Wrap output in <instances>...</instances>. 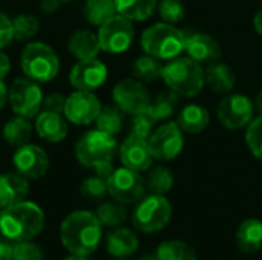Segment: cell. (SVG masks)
Returning <instances> with one entry per match:
<instances>
[{
    "mask_svg": "<svg viewBox=\"0 0 262 260\" xmlns=\"http://www.w3.org/2000/svg\"><path fill=\"white\" fill-rule=\"evenodd\" d=\"M101 224L95 213L78 210L68 215L60 227V239L71 254L89 256L101 241Z\"/></svg>",
    "mask_w": 262,
    "mask_h": 260,
    "instance_id": "6da1fadb",
    "label": "cell"
},
{
    "mask_svg": "<svg viewBox=\"0 0 262 260\" xmlns=\"http://www.w3.org/2000/svg\"><path fill=\"white\" fill-rule=\"evenodd\" d=\"M45 227L43 210L31 201H21L0 211V233L8 242L31 241Z\"/></svg>",
    "mask_w": 262,
    "mask_h": 260,
    "instance_id": "7a4b0ae2",
    "label": "cell"
},
{
    "mask_svg": "<svg viewBox=\"0 0 262 260\" xmlns=\"http://www.w3.org/2000/svg\"><path fill=\"white\" fill-rule=\"evenodd\" d=\"M161 78L178 97L193 98L201 93L206 78L203 66L190 57H177L163 66Z\"/></svg>",
    "mask_w": 262,
    "mask_h": 260,
    "instance_id": "3957f363",
    "label": "cell"
},
{
    "mask_svg": "<svg viewBox=\"0 0 262 260\" xmlns=\"http://www.w3.org/2000/svg\"><path fill=\"white\" fill-rule=\"evenodd\" d=\"M184 31L172 23H157L141 35V48L158 60H173L184 51Z\"/></svg>",
    "mask_w": 262,
    "mask_h": 260,
    "instance_id": "277c9868",
    "label": "cell"
},
{
    "mask_svg": "<svg viewBox=\"0 0 262 260\" xmlns=\"http://www.w3.org/2000/svg\"><path fill=\"white\" fill-rule=\"evenodd\" d=\"M21 69L25 75L34 81L46 83L55 78L60 69V60L55 51L46 43H29L21 52Z\"/></svg>",
    "mask_w": 262,
    "mask_h": 260,
    "instance_id": "5b68a950",
    "label": "cell"
},
{
    "mask_svg": "<svg viewBox=\"0 0 262 260\" xmlns=\"http://www.w3.org/2000/svg\"><path fill=\"white\" fill-rule=\"evenodd\" d=\"M172 218V207L163 195H149L143 196L134 213L132 224L137 230L143 233H157L163 230Z\"/></svg>",
    "mask_w": 262,
    "mask_h": 260,
    "instance_id": "8992f818",
    "label": "cell"
},
{
    "mask_svg": "<svg viewBox=\"0 0 262 260\" xmlns=\"http://www.w3.org/2000/svg\"><path fill=\"white\" fill-rule=\"evenodd\" d=\"M117 152L115 136L101 130H91L83 135L75 146V156L84 167L95 169L98 164L112 161Z\"/></svg>",
    "mask_w": 262,
    "mask_h": 260,
    "instance_id": "52a82bcc",
    "label": "cell"
},
{
    "mask_svg": "<svg viewBox=\"0 0 262 260\" xmlns=\"http://www.w3.org/2000/svg\"><path fill=\"white\" fill-rule=\"evenodd\" d=\"M135 29L132 20L121 14H115L107 21H104L98 29V41L101 51L107 54H123L134 41Z\"/></svg>",
    "mask_w": 262,
    "mask_h": 260,
    "instance_id": "ba28073f",
    "label": "cell"
},
{
    "mask_svg": "<svg viewBox=\"0 0 262 260\" xmlns=\"http://www.w3.org/2000/svg\"><path fill=\"white\" fill-rule=\"evenodd\" d=\"M106 182L107 193L121 204H135L146 193V179L140 175V172L127 167L114 170Z\"/></svg>",
    "mask_w": 262,
    "mask_h": 260,
    "instance_id": "9c48e42d",
    "label": "cell"
},
{
    "mask_svg": "<svg viewBox=\"0 0 262 260\" xmlns=\"http://www.w3.org/2000/svg\"><path fill=\"white\" fill-rule=\"evenodd\" d=\"M8 100L11 104V109L15 115L25 116V118H34L40 113L41 103H43V93L37 81L31 78H17L14 80L9 92Z\"/></svg>",
    "mask_w": 262,
    "mask_h": 260,
    "instance_id": "30bf717a",
    "label": "cell"
},
{
    "mask_svg": "<svg viewBox=\"0 0 262 260\" xmlns=\"http://www.w3.org/2000/svg\"><path fill=\"white\" fill-rule=\"evenodd\" d=\"M112 98L115 101V106L132 116L146 112L152 101L147 89L140 80L135 78H126L117 83L112 90Z\"/></svg>",
    "mask_w": 262,
    "mask_h": 260,
    "instance_id": "8fae6325",
    "label": "cell"
},
{
    "mask_svg": "<svg viewBox=\"0 0 262 260\" xmlns=\"http://www.w3.org/2000/svg\"><path fill=\"white\" fill-rule=\"evenodd\" d=\"M255 113V106L252 100L246 95L235 93L226 97L220 104H218V120L220 123L230 130H239L247 127Z\"/></svg>",
    "mask_w": 262,
    "mask_h": 260,
    "instance_id": "7c38bea8",
    "label": "cell"
},
{
    "mask_svg": "<svg viewBox=\"0 0 262 260\" xmlns=\"http://www.w3.org/2000/svg\"><path fill=\"white\" fill-rule=\"evenodd\" d=\"M149 147L155 159L172 161L175 159L184 147L183 130L177 123H167L160 126L149 136Z\"/></svg>",
    "mask_w": 262,
    "mask_h": 260,
    "instance_id": "4fadbf2b",
    "label": "cell"
},
{
    "mask_svg": "<svg viewBox=\"0 0 262 260\" xmlns=\"http://www.w3.org/2000/svg\"><path fill=\"white\" fill-rule=\"evenodd\" d=\"M101 110L100 100L88 90H75L66 98L64 115L66 120L77 126H88L94 123Z\"/></svg>",
    "mask_w": 262,
    "mask_h": 260,
    "instance_id": "5bb4252c",
    "label": "cell"
},
{
    "mask_svg": "<svg viewBox=\"0 0 262 260\" xmlns=\"http://www.w3.org/2000/svg\"><path fill=\"white\" fill-rule=\"evenodd\" d=\"M12 164L17 173L26 179H38L49 170L48 153L34 144L20 146L12 156Z\"/></svg>",
    "mask_w": 262,
    "mask_h": 260,
    "instance_id": "9a60e30c",
    "label": "cell"
},
{
    "mask_svg": "<svg viewBox=\"0 0 262 260\" xmlns=\"http://www.w3.org/2000/svg\"><path fill=\"white\" fill-rule=\"evenodd\" d=\"M107 78V67L97 58L78 60V63L71 69L69 81L77 90L92 92L104 84Z\"/></svg>",
    "mask_w": 262,
    "mask_h": 260,
    "instance_id": "2e32d148",
    "label": "cell"
},
{
    "mask_svg": "<svg viewBox=\"0 0 262 260\" xmlns=\"http://www.w3.org/2000/svg\"><path fill=\"white\" fill-rule=\"evenodd\" d=\"M184 51L190 58L198 61L200 64H210L218 61L221 57V46L215 37L206 32H184Z\"/></svg>",
    "mask_w": 262,
    "mask_h": 260,
    "instance_id": "e0dca14e",
    "label": "cell"
},
{
    "mask_svg": "<svg viewBox=\"0 0 262 260\" xmlns=\"http://www.w3.org/2000/svg\"><path fill=\"white\" fill-rule=\"evenodd\" d=\"M120 159L124 167L144 172L152 166L154 155L149 147V141L135 135H130L124 139L120 147Z\"/></svg>",
    "mask_w": 262,
    "mask_h": 260,
    "instance_id": "ac0fdd59",
    "label": "cell"
},
{
    "mask_svg": "<svg viewBox=\"0 0 262 260\" xmlns=\"http://www.w3.org/2000/svg\"><path fill=\"white\" fill-rule=\"evenodd\" d=\"M29 182L18 173L0 175V210L18 204L26 199Z\"/></svg>",
    "mask_w": 262,
    "mask_h": 260,
    "instance_id": "d6986e66",
    "label": "cell"
},
{
    "mask_svg": "<svg viewBox=\"0 0 262 260\" xmlns=\"http://www.w3.org/2000/svg\"><path fill=\"white\" fill-rule=\"evenodd\" d=\"M35 130L41 139L48 143H60L68 135V124L60 113L41 110L37 115Z\"/></svg>",
    "mask_w": 262,
    "mask_h": 260,
    "instance_id": "ffe728a7",
    "label": "cell"
},
{
    "mask_svg": "<svg viewBox=\"0 0 262 260\" xmlns=\"http://www.w3.org/2000/svg\"><path fill=\"white\" fill-rule=\"evenodd\" d=\"M106 248L111 256L123 259L132 256L138 250V238L132 230L126 227H118L107 234Z\"/></svg>",
    "mask_w": 262,
    "mask_h": 260,
    "instance_id": "44dd1931",
    "label": "cell"
},
{
    "mask_svg": "<svg viewBox=\"0 0 262 260\" xmlns=\"http://www.w3.org/2000/svg\"><path fill=\"white\" fill-rule=\"evenodd\" d=\"M68 49L78 60H91L97 58L98 52L101 51V46L98 41V35L88 29H80L69 37Z\"/></svg>",
    "mask_w": 262,
    "mask_h": 260,
    "instance_id": "7402d4cb",
    "label": "cell"
},
{
    "mask_svg": "<svg viewBox=\"0 0 262 260\" xmlns=\"http://www.w3.org/2000/svg\"><path fill=\"white\" fill-rule=\"evenodd\" d=\"M206 84L216 93H227L235 87L236 77L230 66L226 63L213 61L207 64V69L204 70Z\"/></svg>",
    "mask_w": 262,
    "mask_h": 260,
    "instance_id": "603a6c76",
    "label": "cell"
},
{
    "mask_svg": "<svg viewBox=\"0 0 262 260\" xmlns=\"http://www.w3.org/2000/svg\"><path fill=\"white\" fill-rule=\"evenodd\" d=\"M209 123L210 113L206 107L200 104L186 106L177 118V124L186 133H200L209 126Z\"/></svg>",
    "mask_w": 262,
    "mask_h": 260,
    "instance_id": "cb8c5ba5",
    "label": "cell"
},
{
    "mask_svg": "<svg viewBox=\"0 0 262 260\" xmlns=\"http://www.w3.org/2000/svg\"><path fill=\"white\" fill-rule=\"evenodd\" d=\"M236 244L244 253H255L262 248V221L247 219L236 231Z\"/></svg>",
    "mask_w": 262,
    "mask_h": 260,
    "instance_id": "d4e9b609",
    "label": "cell"
},
{
    "mask_svg": "<svg viewBox=\"0 0 262 260\" xmlns=\"http://www.w3.org/2000/svg\"><path fill=\"white\" fill-rule=\"evenodd\" d=\"M118 14L129 20L143 21L154 15L158 0H115Z\"/></svg>",
    "mask_w": 262,
    "mask_h": 260,
    "instance_id": "484cf974",
    "label": "cell"
},
{
    "mask_svg": "<svg viewBox=\"0 0 262 260\" xmlns=\"http://www.w3.org/2000/svg\"><path fill=\"white\" fill-rule=\"evenodd\" d=\"M31 132H32V126L29 123L28 118L25 116H15L12 120H9L5 127H3V138L9 146L14 147H20L28 144L29 138H31Z\"/></svg>",
    "mask_w": 262,
    "mask_h": 260,
    "instance_id": "4316f807",
    "label": "cell"
},
{
    "mask_svg": "<svg viewBox=\"0 0 262 260\" xmlns=\"http://www.w3.org/2000/svg\"><path fill=\"white\" fill-rule=\"evenodd\" d=\"M83 14L91 25L101 26L111 17L118 14V11L115 0H86Z\"/></svg>",
    "mask_w": 262,
    "mask_h": 260,
    "instance_id": "83f0119b",
    "label": "cell"
},
{
    "mask_svg": "<svg viewBox=\"0 0 262 260\" xmlns=\"http://www.w3.org/2000/svg\"><path fill=\"white\" fill-rule=\"evenodd\" d=\"M158 260H198L193 247L183 241H167L157 248Z\"/></svg>",
    "mask_w": 262,
    "mask_h": 260,
    "instance_id": "f1b7e54d",
    "label": "cell"
},
{
    "mask_svg": "<svg viewBox=\"0 0 262 260\" xmlns=\"http://www.w3.org/2000/svg\"><path fill=\"white\" fill-rule=\"evenodd\" d=\"M177 107H178V95L170 90V92L160 93L154 101H150V106L146 112L157 123V121H163V120L170 118L175 113Z\"/></svg>",
    "mask_w": 262,
    "mask_h": 260,
    "instance_id": "f546056e",
    "label": "cell"
},
{
    "mask_svg": "<svg viewBox=\"0 0 262 260\" xmlns=\"http://www.w3.org/2000/svg\"><path fill=\"white\" fill-rule=\"evenodd\" d=\"M123 110L118 107V106H106V107H101L98 116H97V129L104 132V133H109L112 136L118 135L123 129Z\"/></svg>",
    "mask_w": 262,
    "mask_h": 260,
    "instance_id": "4dcf8cb0",
    "label": "cell"
},
{
    "mask_svg": "<svg viewBox=\"0 0 262 260\" xmlns=\"http://www.w3.org/2000/svg\"><path fill=\"white\" fill-rule=\"evenodd\" d=\"M97 218L103 227H120L127 219V210L121 202H104L97 210Z\"/></svg>",
    "mask_w": 262,
    "mask_h": 260,
    "instance_id": "1f68e13d",
    "label": "cell"
},
{
    "mask_svg": "<svg viewBox=\"0 0 262 260\" xmlns=\"http://www.w3.org/2000/svg\"><path fill=\"white\" fill-rule=\"evenodd\" d=\"M132 70H134L135 78L140 81H155V80L161 78L163 64L158 61V58L146 54L135 60Z\"/></svg>",
    "mask_w": 262,
    "mask_h": 260,
    "instance_id": "d6a6232c",
    "label": "cell"
},
{
    "mask_svg": "<svg viewBox=\"0 0 262 260\" xmlns=\"http://www.w3.org/2000/svg\"><path fill=\"white\" fill-rule=\"evenodd\" d=\"M173 187V175L166 167H155L149 172L146 179V188L154 195H166Z\"/></svg>",
    "mask_w": 262,
    "mask_h": 260,
    "instance_id": "836d02e7",
    "label": "cell"
},
{
    "mask_svg": "<svg viewBox=\"0 0 262 260\" xmlns=\"http://www.w3.org/2000/svg\"><path fill=\"white\" fill-rule=\"evenodd\" d=\"M14 28V38L18 41H28L34 35L38 34L40 21L35 15L31 14H20L12 20Z\"/></svg>",
    "mask_w": 262,
    "mask_h": 260,
    "instance_id": "e575fe53",
    "label": "cell"
},
{
    "mask_svg": "<svg viewBox=\"0 0 262 260\" xmlns=\"http://www.w3.org/2000/svg\"><path fill=\"white\" fill-rule=\"evenodd\" d=\"M158 12L166 23H178L186 15V8L181 0H158Z\"/></svg>",
    "mask_w": 262,
    "mask_h": 260,
    "instance_id": "d590c367",
    "label": "cell"
},
{
    "mask_svg": "<svg viewBox=\"0 0 262 260\" xmlns=\"http://www.w3.org/2000/svg\"><path fill=\"white\" fill-rule=\"evenodd\" d=\"M81 196L92 199V201H100L106 196L107 193V182L106 179L100 178V176H89L81 182L80 187Z\"/></svg>",
    "mask_w": 262,
    "mask_h": 260,
    "instance_id": "8d00e7d4",
    "label": "cell"
},
{
    "mask_svg": "<svg viewBox=\"0 0 262 260\" xmlns=\"http://www.w3.org/2000/svg\"><path fill=\"white\" fill-rule=\"evenodd\" d=\"M246 143L250 152L262 161V115L252 120V123L247 126L246 132Z\"/></svg>",
    "mask_w": 262,
    "mask_h": 260,
    "instance_id": "74e56055",
    "label": "cell"
},
{
    "mask_svg": "<svg viewBox=\"0 0 262 260\" xmlns=\"http://www.w3.org/2000/svg\"><path fill=\"white\" fill-rule=\"evenodd\" d=\"M12 260H43V251L29 241L12 244Z\"/></svg>",
    "mask_w": 262,
    "mask_h": 260,
    "instance_id": "f35d334b",
    "label": "cell"
},
{
    "mask_svg": "<svg viewBox=\"0 0 262 260\" xmlns=\"http://www.w3.org/2000/svg\"><path fill=\"white\" fill-rule=\"evenodd\" d=\"M154 124H155V120L147 112L134 115L132 126H130V135H135V136L149 139V136L152 135Z\"/></svg>",
    "mask_w": 262,
    "mask_h": 260,
    "instance_id": "ab89813d",
    "label": "cell"
},
{
    "mask_svg": "<svg viewBox=\"0 0 262 260\" xmlns=\"http://www.w3.org/2000/svg\"><path fill=\"white\" fill-rule=\"evenodd\" d=\"M66 106V97L61 93H49L48 97L43 98L41 109L46 112H54V113H61L64 112Z\"/></svg>",
    "mask_w": 262,
    "mask_h": 260,
    "instance_id": "60d3db41",
    "label": "cell"
},
{
    "mask_svg": "<svg viewBox=\"0 0 262 260\" xmlns=\"http://www.w3.org/2000/svg\"><path fill=\"white\" fill-rule=\"evenodd\" d=\"M12 40H14L12 20L6 14L0 12V49L6 48Z\"/></svg>",
    "mask_w": 262,
    "mask_h": 260,
    "instance_id": "b9f144b4",
    "label": "cell"
},
{
    "mask_svg": "<svg viewBox=\"0 0 262 260\" xmlns=\"http://www.w3.org/2000/svg\"><path fill=\"white\" fill-rule=\"evenodd\" d=\"M95 175L97 176H100V178H103V179H109V176L114 173V166H112V161H109V162H103V164H98L95 169Z\"/></svg>",
    "mask_w": 262,
    "mask_h": 260,
    "instance_id": "7bdbcfd3",
    "label": "cell"
},
{
    "mask_svg": "<svg viewBox=\"0 0 262 260\" xmlns=\"http://www.w3.org/2000/svg\"><path fill=\"white\" fill-rule=\"evenodd\" d=\"M60 3H61V0H41L40 8L45 14H54L58 11Z\"/></svg>",
    "mask_w": 262,
    "mask_h": 260,
    "instance_id": "ee69618b",
    "label": "cell"
},
{
    "mask_svg": "<svg viewBox=\"0 0 262 260\" xmlns=\"http://www.w3.org/2000/svg\"><path fill=\"white\" fill-rule=\"evenodd\" d=\"M0 260H12V245L8 241H0Z\"/></svg>",
    "mask_w": 262,
    "mask_h": 260,
    "instance_id": "f6af8a7d",
    "label": "cell"
},
{
    "mask_svg": "<svg viewBox=\"0 0 262 260\" xmlns=\"http://www.w3.org/2000/svg\"><path fill=\"white\" fill-rule=\"evenodd\" d=\"M9 67H11V63H9V58L0 51V80H3L8 72H9Z\"/></svg>",
    "mask_w": 262,
    "mask_h": 260,
    "instance_id": "bcb514c9",
    "label": "cell"
},
{
    "mask_svg": "<svg viewBox=\"0 0 262 260\" xmlns=\"http://www.w3.org/2000/svg\"><path fill=\"white\" fill-rule=\"evenodd\" d=\"M6 100H8V89H6V86H5L3 80H0V110L5 107Z\"/></svg>",
    "mask_w": 262,
    "mask_h": 260,
    "instance_id": "7dc6e473",
    "label": "cell"
},
{
    "mask_svg": "<svg viewBox=\"0 0 262 260\" xmlns=\"http://www.w3.org/2000/svg\"><path fill=\"white\" fill-rule=\"evenodd\" d=\"M253 25H255L256 32H258V34L262 37V8L258 11V12H256L255 18H253Z\"/></svg>",
    "mask_w": 262,
    "mask_h": 260,
    "instance_id": "c3c4849f",
    "label": "cell"
},
{
    "mask_svg": "<svg viewBox=\"0 0 262 260\" xmlns=\"http://www.w3.org/2000/svg\"><path fill=\"white\" fill-rule=\"evenodd\" d=\"M255 107H256V110L259 112L262 115V89L259 90V93L256 95V100H255Z\"/></svg>",
    "mask_w": 262,
    "mask_h": 260,
    "instance_id": "681fc988",
    "label": "cell"
},
{
    "mask_svg": "<svg viewBox=\"0 0 262 260\" xmlns=\"http://www.w3.org/2000/svg\"><path fill=\"white\" fill-rule=\"evenodd\" d=\"M64 260H91L88 256H77V254H71L69 257H66Z\"/></svg>",
    "mask_w": 262,
    "mask_h": 260,
    "instance_id": "f907efd6",
    "label": "cell"
},
{
    "mask_svg": "<svg viewBox=\"0 0 262 260\" xmlns=\"http://www.w3.org/2000/svg\"><path fill=\"white\" fill-rule=\"evenodd\" d=\"M140 260H158L157 256H144V257H141Z\"/></svg>",
    "mask_w": 262,
    "mask_h": 260,
    "instance_id": "816d5d0a",
    "label": "cell"
},
{
    "mask_svg": "<svg viewBox=\"0 0 262 260\" xmlns=\"http://www.w3.org/2000/svg\"><path fill=\"white\" fill-rule=\"evenodd\" d=\"M61 2H71V0H61Z\"/></svg>",
    "mask_w": 262,
    "mask_h": 260,
    "instance_id": "f5cc1de1",
    "label": "cell"
}]
</instances>
